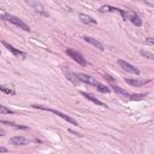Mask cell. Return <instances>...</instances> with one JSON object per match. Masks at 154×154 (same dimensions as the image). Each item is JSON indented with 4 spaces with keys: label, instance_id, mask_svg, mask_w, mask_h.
<instances>
[{
    "label": "cell",
    "instance_id": "cell-20",
    "mask_svg": "<svg viewBox=\"0 0 154 154\" xmlns=\"http://www.w3.org/2000/svg\"><path fill=\"white\" fill-rule=\"evenodd\" d=\"M146 41H147L148 43H151V45H154V39H153V38H148Z\"/></svg>",
    "mask_w": 154,
    "mask_h": 154
},
{
    "label": "cell",
    "instance_id": "cell-2",
    "mask_svg": "<svg viewBox=\"0 0 154 154\" xmlns=\"http://www.w3.org/2000/svg\"><path fill=\"white\" fill-rule=\"evenodd\" d=\"M1 20L7 21V22H10V23L15 24L16 26H18L20 29H23L24 31H30L29 25H26V24L21 20V18H18V17H16V16L8 15V13H4V15H1Z\"/></svg>",
    "mask_w": 154,
    "mask_h": 154
},
{
    "label": "cell",
    "instance_id": "cell-4",
    "mask_svg": "<svg viewBox=\"0 0 154 154\" xmlns=\"http://www.w3.org/2000/svg\"><path fill=\"white\" fill-rule=\"evenodd\" d=\"M66 54H68L70 58L74 59V60L77 63V64L82 65V66H86V65H87V60L82 57V54H79L77 51L72 49V48H68V49H66Z\"/></svg>",
    "mask_w": 154,
    "mask_h": 154
},
{
    "label": "cell",
    "instance_id": "cell-21",
    "mask_svg": "<svg viewBox=\"0 0 154 154\" xmlns=\"http://www.w3.org/2000/svg\"><path fill=\"white\" fill-rule=\"evenodd\" d=\"M0 152H1V153H6V152H7V149H6V148H4V147H0Z\"/></svg>",
    "mask_w": 154,
    "mask_h": 154
},
{
    "label": "cell",
    "instance_id": "cell-7",
    "mask_svg": "<svg viewBox=\"0 0 154 154\" xmlns=\"http://www.w3.org/2000/svg\"><path fill=\"white\" fill-rule=\"evenodd\" d=\"M10 143L13 144V146H24V144H28L29 141L23 136H15L10 139Z\"/></svg>",
    "mask_w": 154,
    "mask_h": 154
},
{
    "label": "cell",
    "instance_id": "cell-1",
    "mask_svg": "<svg viewBox=\"0 0 154 154\" xmlns=\"http://www.w3.org/2000/svg\"><path fill=\"white\" fill-rule=\"evenodd\" d=\"M77 77L79 78L81 82H84V83H88L90 86H94L99 92H101V93H110L111 90L108 87H106L105 84L100 83L96 78L92 77V76H89V75H86V74H77Z\"/></svg>",
    "mask_w": 154,
    "mask_h": 154
},
{
    "label": "cell",
    "instance_id": "cell-13",
    "mask_svg": "<svg viewBox=\"0 0 154 154\" xmlns=\"http://www.w3.org/2000/svg\"><path fill=\"white\" fill-rule=\"evenodd\" d=\"M0 90H1L3 93H5V94H8V95H15L16 94V90H15V88L12 86L3 84V86H0Z\"/></svg>",
    "mask_w": 154,
    "mask_h": 154
},
{
    "label": "cell",
    "instance_id": "cell-19",
    "mask_svg": "<svg viewBox=\"0 0 154 154\" xmlns=\"http://www.w3.org/2000/svg\"><path fill=\"white\" fill-rule=\"evenodd\" d=\"M144 96H146V94H134L129 99L130 100H142V99H144Z\"/></svg>",
    "mask_w": 154,
    "mask_h": 154
},
{
    "label": "cell",
    "instance_id": "cell-3",
    "mask_svg": "<svg viewBox=\"0 0 154 154\" xmlns=\"http://www.w3.org/2000/svg\"><path fill=\"white\" fill-rule=\"evenodd\" d=\"M33 107H35V108H40V110H45V111H49V112H52V113H54V114H57L58 117H60V118H63L64 121H66L68 123H71L72 125H78V124H77V122H76L74 118H71L70 116L64 114V113H61V112L57 111V110H52V108L45 107V106H42V105H33Z\"/></svg>",
    "mask_w": 154,
    "mask_h": 154
},
{
    "label": "cell",
    "instance_id": "cell-15",
    "mask_svg": "<svg viewBox=\"0 0 154 154\" xmlns=\"http://www.w3.org/2000/svg\"><path fill=\"white\" fill-rule=\"evenodd\" d=\"M112 89L114 90V92L118 94V95H121V96H130V94L126 92L125 89H123V88H121V87H117V86H113L112 87Z\"/></svg>",
    "mask_w": 154,
    "mask_h": 154
},
{
    "label": "cell",
    "instance_id": "cell-8",
    "mask_svg": "<svg viewBox=\"0 0 154 154\" xmlns=\"http://www.w3.org/2000/svg\"><path fill=\"white\" fill-rule=\"evenodd\" d=\"M125 82L130 84L131 87H142L146 83H148L149 81H142V79H136V78H125Z\"/></svg>",
    "mask_w": 154,
    "mask_h": 154
},
{
    "label": "cell",
    "instance_id": "cell-14",
    "mask_svg": "<svg viewBox=\"0 0 154 154\" xmlns=\"http://www.w3.org/2000/svg\"><path fill=\"white\" fill-rule=\"evenodd\" d=\"M66 77H68V79H70L74 84H79V83H81L79 78L77 77V74H72V72H68V74H66Z\"/></svg>",
    "mask_w": 154,
    "mask_h": 154
},
{
    "label": "cell",
    "instance_id": "cell-9",
    "mask_svg": "<svg viewBox=\"0 0 154 154\" xmlns=\"http://www.w3.org/2000/svg\"><path fill=\"white\" fill-rule=\"evenodd\" d=\"M87 42H89L90 45H93V46L94 47H96L99 51H104L105 48H104V45L100 42V41H99V40H96V39H93V38H90V36H84V38H83Z\"/></svg>",
    "mask_w": 154,
    "mask_h": 154
},
{
    "label": "cell",
    "instance_id": "cell-12",
    "mask_svg": "<svg viewBox=\"0 0 154 154\" xmlns=\"http://www.w3.org/2000/svg\"><path fill=\"white\" fill-rule=\"evenodd\" d=\"M81 94H82L86 99H88V100H90L92 102H94V104H96V105H99V106H102V107H106V105L104 104V102H101L100 100H98L96 98H94L92 94H89V93H84V92H81Z\"/></svg>",
    "mask_w": 154,
    "mask_h": 154
},
{
    "label": "cell",
    "instance_id": "cell-6",
    "mask_svg": "<svg viewBox=\"0 0 154 154\" xmlns=\"http://www.w3.org/2000/svg\"><path fill=\"white\" fill-rule=\"evenodd\" d=\"M3 45L4 46L10 51L15 57H17V58H21V59H25L26 58V54L24 53V52H22V51H20V49H17V48H15L13 46H11V45H8L6 41H3Z\"/></svg>",
    "mask_w": 154,
    "mask_h": 154
},
{
    "label": "cell",
    "instance_id": "cell-22",
    "mask_svg": "<svg viewBox=\"0 0 154 154\" xmlns=\"http://www.w3.org/2000/svg\"><path fill=\"white\" fill-rule=\"evenodd\" d=\"M4 134H5V131L1 129V130H0V136H4Z\"/></svg>",
    "mask_w": 154,
    "mask_h": 154
},
{
    "label": "cell",
    "instance_id": "cell-17",
    "mask_svg": "<svg viewBox=\"0 0 154 154\" xmlns=\"http://www.w3.org/2000/svg\"><path fill=\"white\" fill-rule=\"evenodd\" d=\"M140 54L142 57L147 58V59H151V60H154V54L151 53V52H147V51H140Z\"/></svg>",
    "mask_w": 154,
    "mask_h": 154
},
{
    "label": "cell",
    "instance_id": "cell-18",
    "mask_svg": "<svg viewBox=\"0 0 154 154\" xmlns=\"http://www.w3.org/2000/svg\"><path fill=\"white\" fill-rule=\"evenodd\" d=\"M0 113L1 114H12L13 113V111H11L10 108H6L5 106H0Z\"/></svg>",
    "mask_w": 154,
    "mask_h": 154
},
{
    "label": "cell",
    "instance_id": "cell-10",
    "mask_svg": "<svg viewBox=\"0 0 154 154\" xmlns=\"http://www.w3.org/2000/svg\"><path fill=\"white\" fill-rule=\"evenodd\" d=\"M126 18L128 20H130V22L132 23V24H135L136 26H140V25H142V21H141V18L136 15V13H132V12H128L126 13Z\"/></svg>",
    "mask_w": 154,
    "mask_h": 154
},
{
    "label": "cell",
    "instance_id": "cell-16",
    "mask_svg": "<svg viewBox=\"0 0 154 154\" xmlns=\"http://www.w3.org/2000/svg\"><path fill=\"white\" fill-rule=\"evenodd\" d=\"M3 124H6V125H10V126H13L16 129H22V130H29L28 126H24V125H18V124H15L12 122H6V121H1Z\"/></svg>",
    "mask_w": 154,
    "mask_h": 154
},
{
    "label": "cell",
    "instance_id": "cell-11",
    "mask_svg": "<svg viewBox=\"0 0 154 154\" xmlns=\"http://www.w3.org/2000/svg\"><path fill=\"white\" fill-rule=\"evenodd\" d=\"M79 20L84 24H96V20H94V18H92L90 16H88L86 13H81L79 15Z\"/></svg>",
    "mask_w": 154,
    "mask_h": 154
},
{
    "label": "cell",
    "instance_id": "cell-5",
    "mask_svg": "<svg viewBox=\"0 0 154 154\" xmlns=\"http://www.w3.org/2000/svg\"><path fill=\"white\" fill-rule=\"evenodd\" d=\"M118 65H119L124 71H126V72H130V74H134V75H136V76L140 75V70H139L137 68H135L134 65L130 64V63L125 61V60H123V59H119V60H118Z\"/></svg>",
    "mask_w": 154,
    "mask_h": 154
}]
</instances>
